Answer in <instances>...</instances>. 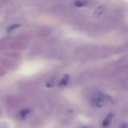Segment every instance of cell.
<instances>
[{
  "mask_svg": "<svg viewBox=\"0 0 128 128\" xmlns=\"http://www.w3.org/2000/svg\"><path fill=\"white\" fill-rule=\"evenodd\" d=\"M87 128V127H84V128Z\"/></svg>",
  "mask_w": 128,
  "mask_h": 128,
  "instance_id": "52a82bcc",
  "label": "cell"
},
{
  "mask_svg": "<svg viewBox=\"0 0 128 128\" xmlns=\"http://www.w3.org/2000/svg\"><path fill=\"white\" fill-rule=\"evenodd\" d=\"M22 114L23 115H26V114L29 113L30 112V110H24L22 111Z\"/></svg>",
  "mask_w": 128,
  "mask_h": 128,
  "instance_id": "8992f818",
  "label": "cell"
},
{
  "mask_svg": "<svg viewBox=\"0 0 128 128\" xmlns=\"http://www.w3.org/2000/svg\"><path fill=\"white\" fill-rule=\"evenodd\" d=\"M128 122H124L122 124L120 128H128Z\"/></svg>",
  "mask_w": 128,
  "mask_h": 128,
  "instance_id": "5b68a950",
  "label": "cell"
},
{
  "mask_svg": "<svg viewBox=\"0 0 128 128\" xmlns=\"http://www.w3.org/2000/svg\"><path fill=\"white\" fill-rule=\"evenodd\" d=\"M75 6L78 7H82L85 6V4L84 2H81L79 1H77L75 2Z\"/></svg>",
  "mask_w": 128,
  "mask_h": 128,
  "instance_id": "277c9868",
  "label": "cell"
},
{
  "mask_svg": "<svg viewBox=\"0 0 128 128\" xmlns=\"http://www.w3.org/2000/svg\"><path fill=\"white\" fill-rule=\"evenodd\" d=\"M106 10V7L104 5H101L96 9L94 13V16L96 17H98L102 14L105 12Z\"/></svg>",
  "mask_w": 128,
  "mask_h": 128,
  "instance_id": "6da1fadb",
  "label": "cell"
},
{
  "mask_svg": "<svg viewBox=\"0 0 128 128\" xmlns=\"http://www.w3.org/2000/svg\"><path fill=\"white\" fill-rule=\"evenodd\" d=\"M21 26V25L20 24H16L14 25L10 26V28H8V32H10L11 31L14 30V29H16V28L20 27Z\"/></svg>",
  "mask_w": 128,
  "mask_h": 128,
  "instance_id": "3957f363",
  "label": "cell"
},
{
  "mask_svg": "<svg viewBox=\"0 0 128 128\" xmlns=\"http://www.w3.org/2000/svg\"><path fill=\"white\" fill-rule=\"evenodd\" d=\"M114 117V114L112 113H110L107 116L106 118L103 122V126L104 127H107L110 125V121Z\"/></svg>",
  "mask_w": 128,
  "mask_h": 128,
  "instance_id": "7a4b0ae2",
  "label": "cell"
}]
</instances>
